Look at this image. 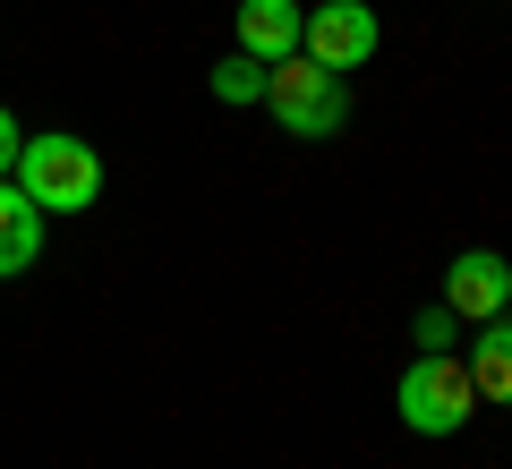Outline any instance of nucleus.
Instances as JSON below:
<instances>
[{
    "label": "nucleus",
    "instance_id": "8",
    "mask_svg": "<svg viewBox=\"0 0 512 469\" xmlns=\"http://www.w3.org/2000/svg\"><path fill=\"white\" fill-rule=\"evenodd\" d=\"M470 384L478 401H495V410H512V316H487L470 342Z\"/></svg>",
    "mask_w": 512,
    "mask_h": 469
},
{
    "label": "nucleus",
    "instance_id": "4",
    "mask_svg": "<svg viewBox=\"0 0 512 469\" xmlns=\"http://www.w3.org/2000/svg\"><path fill=\"white\" fill-rule=\"evenodd\" d=\"M376 43H384V26H376V9H367V0H316L308 26H299V52H308L316 69H333V77L367 69V60H376Z\"/></svg>",
    "mask_w": 512,
    "mask_h": 469
},
{
    "label": "nucleus",
    "instance_id": "6",
    "mask_svg": "<svg viewBox=\"0 0 512 469\" xmlns=\"http://www.w3.org/2000/svg\"><path fill=\"white\" fill-rule=\"evenodd\" d=\"M299 26H308L299 0H239V52H256L265 69L299 52Z\"/></svg>",
    "mask_w": 512,
    "mask_h": 469
},
{
    "label": "nucleus",
    "instance_id": "3",
    "mask_svg": "<svg viewBox=\"0 0 512 469\" xmlns=\"http://www.w3.org/2000/svg\"><path fill=\"white\" fill-rule=\"evenodd\" d=\"M265 111H274L291 137H342L350 128V77L316 69L308 52L274 60V77H265Z\"/></svg>",
    "mask_w": 512,
    "mask_h": 469
},
{
    "label": "nucleus",
    "instance_id": "11",
    "mask_svg": "<svg viewBox=\"0 0 512 469\" xmlns=\"http://www.w3.org/2000/svg\"><path fill=\"white\" fill-rule=\"evenodd\" d=\"M18 145H26V137H18V111H0V180L18 171Z\"/></svg>",
    "mask_w": 512,
    "mask_h": 469
},
{
    "label": "nucleus",
    "instance_id": "10",
    "mask_svg": "<svg viewBox=\"0 0 512 469\" xmlns=\"http://www.w3.org/2000/svg\"><path fill=\"white\" fill-rule=\"evenodd\" d=\"M453 325H461V316H453V307H419V350H453Z\"/></svg>",
    "mask_w": 512,
    "mask_h": 469
},
{
    "label": "nucleus",
    "instance_id": "7",
    "mask_svg": "<svg viewBox=\"0 0 512 469\" xmlns=\"http://www.w3.org/2000/svg\"><path fill=\"white\" fill-rule=\"evenodd\" d=\"M43 222L52 214H43L18 180H0V282H18V273L43 256Z\"/></svg>",
    "mask_w": 512,
    "mask_h": 469
},
{
    "label": "nucleus",
    "instance_id": "1",
    "mask_svg": "<svg viewBox=\"0 0 512 469\" xmlns=\"http://www.w3.org/2000/svg\"><path fill=\"white\" fill-rule=\"evenodd\" d=\"M393 410H402L410 435H461L478 418V384H470V359L453 350H419L393 384Z\"/></svg>",
    "mask_w": 512,
    "mask_h": 469
},
{
    "label": "nucleus",
    "instance_id": "9",
    "mask_svg": "<svg viewBox=\"0 0 512 469\" xmlns=\"http://www.w3.org/2000/svg\"><path fill=\"white\" fill-rule=\"evenodd\" d=\"M265 77H274V69H265V60H256V52H222L205 86H214V103L248 111V103H265Z\"/></svg>",
    "mask_w": 512,
    "mask_h": 469
},
{
    "label": "nucleus",
    "instance_id": "2",
    "mask_svg": "<svg viewBox=\"0 0 512 469\" xmlns=\"http://www.w3.org/2000/svg\"><path fill=\"white\" fill-rule=\"evenodd\" d=\"M18 188L43 205V214H86V205L103 197V154H94L86 137H69V128L26 137L18 145Z\"/></svg>",
    "mask_w": 512,
    "mask_h": 469
},
{
    "label": "nucleus",
    "instance_id": "5",
    "mask_svg": "<svg viewBox=\"0 0 512 469\" xmlns=\"http://www.w3.org/2000/svg\"><path fill=\"white\" fill-rule=\"evenodd\" d=\"M444 307H453V316H470V325L504 316V307H512V265H504L495 248H461L453 265H444Z\"/></svg>",
    "mask_w": 512,
    "mask_h": 469
}]
</instances>
